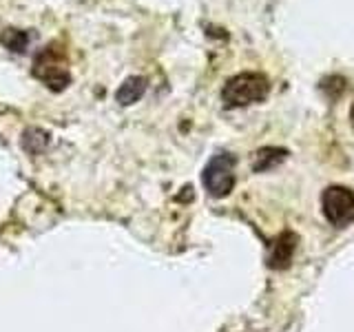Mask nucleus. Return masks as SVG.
Returning <instances> with one entry per match:
<instances>
[{"label": "nucleus", "instance_id": "f03ea898", "mask_svg": "<svg viewBox=\"0 0 354 332\" xmlns=\"http://www.w3.org/2000/svg\"><path fill=\"white\" fill-rule=\"evenodd\" d=\"M235 155L230 153H217L210 158L202 173V182L213 197H226L235 188Z\"/></svg>", "mask_w": 354, "mask_h": 332}, {"label": "nucleus", "instance_id": "20e7f679", "mask_svg": "<svg viewBox=\"0 0 354 332\" xmlns=\"http://www.w3.org/2000/svg\"><path fill=\"white\" fill-rule=\"evenodd\" d=\"M321 206L332 226L346 228L354 221V191L346 186H328L321 195Z\"/></svg>", "mask_w": 354, "mask_h": 332}, {"label": "nucleus", "instance_id": "39448f33", "mask_svg": "<svg viewBox=\"0 0 354 332\" xmlns=\"http://www.w3.org/2000/svg\"><path fill=\"white\" fill-rule=\"evenodd\" d=\"M295 248H297V235H295V232H290V230L281 232V235L277 237L274 243H272V250L268 255V266L274 270L288 268L290 261H292Z\"/></svg>", "mask_w": 354, "mask_h": 332}, {"label": "nucleus", "instance_id": "0eeeda50", "mask_svg": "<svg viewBox=\"0 0 354 332\" xmlns=\"http://www.w3.org/2000/svg\"><path fill=\"white\" fill-rule=\"evenodd\" d=\"M288 151L286 149H277V147H263L252 155V171L254 173H266L274 169L277 164H281L286 160Z\"/></svg>", "mask_w": 354, "mask_h": 332}, {"label": "nucleus", "instance_id": "1a4fd4ad", "mask_svg": "<svg viewBox=\"0 0 354 332\" xmlns=\"http://www.w3.org/2000/svg\"><path fill=\"white\" fill-rule=\"evenodd\" d=\"M47 144H49V136L40 129H29L25 133V138H22V147H25V151H29L31 155L44 151Z\"/></svg>", "mask_w": 354, "mask_h": 332}, {"label": "nucleus", "instance_id": "f257e3e1", "mask_svg": "<svg viewBox=\"0 0 354 332\" xmlns=\"http://www.w3.org/2000/svg\"><path fill=\"white\" fill-rule=\"evenodd\" d=\"M270 93V84L261 73H239L224 84L221 100L228 109L261 102Z\"/></svg>", "mask_w": 354, "mask_h": 332}, {"label": "nucleus", "instance_id": "9d476101", "mask_svg": "<svg viewBox=\"0 0 354 332\" xmlns=\"http://www.w3.org/2000/svg\"><path fill=\"white\" fill-rule=\"evenodd\" d=\"M350 120H352V127H354V104H352V109H350Z\"/></svg>", "mask_w": 354, "mask_h": 332}, {"label": "nucleus", "instance_id": "7ed1b4c3", "mask_svg": "<svg viewBox=\"0 0 354 332\" xmlns=\"http://www.w3.org/2000/svg\"><path fill=\"white\" fill-rule=\"evenodd\" d=\"M33 75L47 84L51 91H64L71 82V73H69V69H66L64 55L58 53L55 44L36 55V62H33Z\"/></svg>", "mask_w": 354, "mask_h": 332}, {"label": "nucleus", "instance_id": "423d86ee", "mask_svg": "<svg viewBox=\"0 0 354 332\" xmlns=\"http://www.w3.org/2000/svg\"><path fill=\"white\" fill-rule=\"evenodd\" d=\"M147 77L142 75H131L127 77L124 82L120 84V89L115 91V102L122 104V107H129V104H136L142 100V95L147 93Z\"/></svg>", "mask_w": 354, "mask_h": 332}, {"label": "nucleus", "instance_id": "6e6552de", "mask_svg": "<svg viewBox=\"0 0 354 332\" xmlns=\"http://www.w3.org/2000/svg\"><path fill=\"white\" fill-rule=\"evenodd\" d=\"M0 42H3L5 47L11 49V51L25 53L27 44H29V36L25 31H20V29H5L3 33H0Z\"/></svg>", "mask_w": 354, "mask_h": 332}]
</instances>
